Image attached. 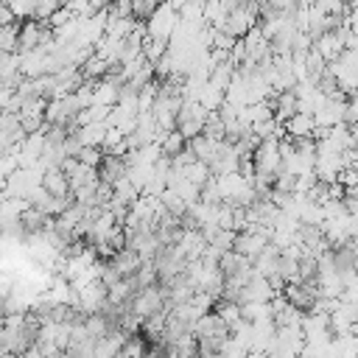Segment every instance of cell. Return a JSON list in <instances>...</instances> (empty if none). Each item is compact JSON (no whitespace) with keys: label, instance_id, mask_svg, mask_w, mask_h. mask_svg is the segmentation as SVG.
I'll list each match as a JSON object with an SVG mask.
<instances>
[{"label":"cell","instance_id":"3957f363","mask_svg":"<svg viewBox=\"0 0 358 358\" xmlns=\"http://www.w3.org/2000/svg\"><path fill=\"white\" fill-rule=\"evenodd\" d=\"M126 173H129V165H126L123 157L103 154V162H101V168H98V176H101L103 185H112V187H115L120 179H126Z\"/></svg>","mask_w":358,"mask_h":358},{"label":"cell","instance_id":"6da1fadb","mask_svg":"<svg viewBox=\"0 0 358 358\" xmlns=\"http://www.w3.org/2000/svg\"><path fill=\"white\" fill-rule=\"evenodd\" d=\"M176 25H179V3H162V6H157V11L145 20V34H148L151 39L168 42Z\"/></svg>","mask_w":358,"mask_h":358},{"label":"cell","instance_id":"5b68a950","mask_svg":"<svg viewBox=\"0 0 358 358\" xmlns=\"http://www.w3.org/2000/svg\"><path fill=\"white\" fill-rule=\"evenodd\" d=\"M109 263H112V268L120 274V280H131V277L140 271V266H143L140 255H137V252H131V249H120Z\"/></svg>","mask_w":358,"mask_h":358},{"label":"cell","instance_id":"52a82bcc","mask_svg":"<svg viewBox=\"0 0 358 358\" xmlns=\"http://www.w3.org/2000/svg\"><path fill=\"white\" fill-rule=\"evenodd\" d=\"M42 187H45L53 199H73V196H70V182H67V176L62 173V168L48 171L45 179H42Z\"/></svg>","mask_w":358,"mask_h":358},{"label":"cell","instance_id":"8992f818","mask_svg":"<svg viewBox=\"0 0 358 358\" xmlns=\"http://www.w3.org/2000/svg\"><path fill=\"white\" fill-rule=\"evenodd\" d=\"M81 143V148H101L103 145V137H106V123H90V126H81L73 131Z\"/></svg>","mask_w":358,"mask_h":358},{"label":"cell","instance_id":"30bf717a","mask_svg":"<svg viewBox=\"0 0 358 358\" xmlns=\"http://www.w3.org/2000/svg\"><path fill=\"white\" fill-rule=\"evenodd\" d=\"M8 11H11V17L20 22V20H34V14H36V3H31V0H14V3H8Z\"/></svg>","mask_w":358,"mask_h":358},{"label":"cell","instance_id":"8fae6325","mask_svg":"<svg viewBox=\"0 0 358 358\" xmlns=\"http://www.w3.org/2000/svg\"><path fill=\"white\" fill-rule=\"evenodd\" d=\"M123 355H126V358H145V355H148L145 341H143V338L129 336V338H126V344H123Z\"/></svg>","mask_w":358,"mask_h":358},{"label":"cell","instance_id":"277c9868","mask_svg":"<svg viewBox=\"0 0 358 358\" xmlns=\"http://www.w3.org/2000/svg\"><path fill=\"white\" fill-rule=\"evenodd\" d=\"M313 134H316V120H313V115L296 112V115L285 123V137H288V140H310Z\"/></svg>","mask_w":358,"mask_h":358},{"label":"cell","instance_id":"ba28073f","mask_svg":"<svg viewBox=\"0 0 358 358\" xmlns=\"http://www.w3.org/2000/svg\"><path fill=\"white\" fill-rule=\"evenodd\" d=\"M215 316L232 330V327L241 322V305H235V302H224V299H221L218 308H215Z\"/></svg>","mask_w":358,"mask_h":358},{"label":"cell","instance_id":"7a4b0ae2","mask_svg":"<svg viewBox=\"0 0 358 358\" xmlns=\"http://www.w3.org/2000/svg\"><path fill=\"white\" fill-rule=\"evenodd\" d=\"M165 308H168V305H165V291H162V285L143 288V291H137L134 299H131V310H134V316H140V319H148V316H154V313H159V310H165Z\"/></svg>","mask_w":358,"mask_h":358},{"label":"cell","instance_id":"9c48e42d","mask_svg":"<svg viewBox=\"0 0 358 358\" xmlns=\"http://www.w3.org/2000/svg\"><path fill=\"white\" fill-rule=\"evenodd\" d=\"M185 145H187V140H185V137H182L179 131H168L159 148H162V157H168V159H173V157H176V154H179V151L185 148Z\"/></svg>","mask_w":358,"mask_h":358},{"label":"cell","instance_id":"7c38bea8","mask_svg":"<svg viewBox=\"0 0 358 358\" xmlns=\"http://www.w3.org/2000/svg\"><path fill=\"white\" fill-rule=\"evenodd\" d=\"M3 28H6V25H3V20H0V31H3Z\"/></svg>","mask_w":358,"mask_h":358}]
</instances>
